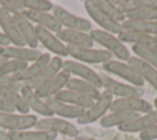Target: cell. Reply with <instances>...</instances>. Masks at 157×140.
<instances>
[{
	"label": "cell",
	"instance_id": "1",
	"mask_svg": "<svg viewBox=\"0 0 157 140\" xmlns=\"http://www.w3.org/2000/svg\"><path fill=\"white\" fill-rule=\"evenodd\" d=\"M91 38L93 39L94 43L101 44L104 50L109 52L112 55L117 56L118 60L120 61H128L130 59V52L128 47L118 38V36L108 33L102 29H92L90 32Z\"/></svg>",
	"mask_w": 157,
	"mask_h": 140
},
{
	"label": "cell",
	"instance_id": "2",
	"mask_svg": "<svg viewBox=\"0 0 157 140\" xmlns=\"http://www.w3.org/2000/svg\"><path fill=\"white\" fill-rule=\"evenodd\" d=\"M38 118L34 114H21L15 112H0V129L11 133L34 128Z\"/></svg>",
	"mask_w": 157,
	"mask_h": 140
},
{
	"label": "cell",
	"instance_id": "3",
	"mask_svg": "<svg viewBox=\"0 0 157 140\" xmlns=\"http://www.w3.org/2000/svg\"><path fill=\"white\" fill-rule=\"evenodd\" d=\"M52 14L56 18V21L60 23V26L65 29L81 31V32H87V33L92 31V23L87 18L76 16V15L69 12L63 6L54 5Z\"/></svg>",
	"mask_w": 157,
	"mask_h": 140
},
{
	"label": "cell",
	"instance_id": "4",
	"mask_svg": "<svg viewBox=\"0 0 157 140\" xmlns=\"http://www.w3.org/2000/svg\"><path fill=\"white\" fill-rule=\"evenodd\" d=\"M113 102V96L104 91L101 93L99 98L94 101V103L88 108V109H85V112L81 114V117H78L76 120L78 124H82V125H86V124H91L96 120H101L105 113L110 109V104Z\"/></svg>",
	"mask_w": 157,
	"mask_h": 140
},
{
	"label": "cell",
	"instance_id": "5",
	"mask_svg": "<svg viewBox=\"0 0 157 140\" xmlns=\"http://www.w3.org/2000/svg\"><path fill=\"white\" fill-rule=\"evenodd\" d=\"M34 128L37 130H44V131H49V133H54V134H61V135H66L69 138L75 139L78 135V129L70 123L66 119H61V118H53V117H47V118H42L38 119Z\"/></svg>",
	"mask_w": 157,
	"mask_h": 140
},
{
	"label": "cell",
	"instance_id": "6",
	"mask_svg": "<svg viewBox=\"0 0 157 140\" xmlns=\"http://www.w3.org/2000/svg\"><path fill=\"white\" fill-rule=\"evenodd\" d=\"M67 54L71 55L76 61L87 63V64H104L112 60V54L104 49L94 48H82L67 45Z\"/></svg>",
	"mask_w": 157,
	"mask_h": 140
},
{
	"label": "cell",
	"instance_id": "7",
	"mask_svg": "<svg viewBox=\"0 0 157 140\" xmlns=\"http://www.w3.org/2000/svg\"><path fill=\"white\" fill-rule=\"evenodd\" d=\"M83 6H85V10L88 14V16L101 27L102 31H105V32L115 34V36H118L123 31L121 23H118V22L113 21L102 10H99V7L96 5L94 0H86V1H83Z\"/></svg>",
	"mask_w": 157,
	"mask_h": 140
},
{
	"label": "cell",
	"instance_id": "8",
	"mask_svg": "<svg viewBox=\"0 0 157 140\" xmlns=\"http://www.w3.org/2000/svg\"><path fill=\"white\" fill-rule=\"evenodd\" d=\"M101 81L104 91L109 92L112 96H117L118 98H129V97L141 98L145 92L142 87H136L132 85L119 82L108 75H101Z\"/></svg>",
	"mask_w": 157,
	"mask_h": 140
},
{
	"label": "cell",
	"instance_id": "9",
	"mask_svg": "<svg viewBox=\"0 0 157 140\" xmlns=\"http://www.w3.org/2000/svg\"><path fill=\"white\" fill-rule=\"evenodd\" d=\"M103 69H104V71L113 74V75H117L120 79L128 81L130 85L136 86V87H142V85L145 82L141 79V76L128 63H124L120 60H113L112 59V60L103 64Z\"/></svg>",
	"mask_w": 157,
	"mask_h": 140
},
{
	"label": "cell",
	"instance_id": "10",
	"mask_svg": "<svg viewBox=\"0 0 157 140\" xmlns=\"http://www.w3.org/2000/svg\"><path fill=\"white\" fill-rule=\"evenodd\" d=\"M63 71L67 72L69 75H76L77 79H81L83 81L90 82L97 88L102 87L101 81V74H97L93 69L90 66L76 61V60H64L63 61Z\"/></svg>",
	"mask_w": 157,
	"mask_h": 140
},
{
	"label": "cell",
	"instance_id": "11",
	"mask_svg": "<svg viewBox=\"0 0 157 140\" xmlns=\"http://www.w3.org/2000/svg\"><path fill=\"white\" fill-rule=\"evenodd\" d=\"M110 112H131V113H150L153 111V104L142 97H129V98H117L110 104Z\"/></svg>",
	"mask_w": 157,
	"mask_h": 140
},
{
	"label": "cell",
	"instance_id": "12",
	"mask_svg": "<svg viewBox=\"0 0 157 140\" xmlns=\"http://www.w3.org/2000/svg\"><path fill=\"white\" fill-rule=\"evenodd\" d=\"M36 36L38 44L40 43L45 49H48L50 53L55 54V56H66L67 54V45L64 44L55 33L42 28L39 26H36Z\"/></svg>",
	"mask_w": 157,
	"mask_h": 140
},
{
	"label": "cell",
	"instance_id": "13",
	"mask_svg": "<svg viewBox=\"0 0 157 140\" xmlns=\"http://www.w3.org/2000/svg\"><path fill=\"white\" fill-rule=\"evenodd\" d=\"M69 80H70V75L65 71H60L58 75H55L53 79H50L48 82H45L43 86L38 87L34 91L39 98L45 101L48 98L55 97L61 90H64Z\"/></svg>",
	"mask_w": 157,
	"mask_h": 140
},
{
	"label": "cell",
	"instance_id": "14",
	"mask_svg": "<svg viewBox=\"0 0 157 140\" xmlns=\"http://www.w3.org/2000/svg\"><path fill=\"white\" fill-rule=\"evenodd\" d=\"M60 71H63V60L60 56H53L49 61V64L43 69V71L36 76L34 79L29 80L28 82L23 84L31 90H37L38 87L43 86L45 82H48L50 79H53L55 75H58Z\"/></svg>",
	"mask_w": 157,
	"mask_h": 140
},
{
	"label": "cell",
	"instance_id": "15",
	"mask_svg": "<svg viewBox=\"0 0 157 140\" xmlns=\"http://www.w3.org/2000/svg\"><path fill=\"white\" fill-rule=\"evenodd\" d=\"M118 38L124 44L125 43H130L132 45H139V47H142V48H146L148 50H152V52L157 53V39H156L155 36L123 29L118 34Z\"/></svg>",
	"mask_w": 157,
	"mask_h": 140
},
{
	"label": "cell",
	"instance_id": "16",
	"mask_svg": "<svg viewBox=\"0 0 157 140\" xmlns=\"http://www.w3.org/2000/svg\"><path fill=\"white\" fill-rule=\"evenodd\" d=\"M56 37L66 45L72 47H82V48H92L94 42L91 38L90 33L81 32V31H74V29H65L63 28L60 32L56 33Z\"/></svg>",
	"mask_w": 157,
	"mask_h": 140
},
{
	"label": "cell",
	"instance_id": "17",
	"mask_svg": "<svg viewBox=\"0 0 157 140\" xmlns=\"http://www.w3.org/2000/svg\"><path fill=\"white\" fill-rule=\"evenodd\" d=\"M50 59H52V56H50L48 53H43L37 60L32 61V63L28 64L22 71H20V72H17L16 75H13V79L17 80V81H18L20 84H22V85L26 84V82H28L29 80L34 79L36 76H38V75L43 71V69L49 64Z\"/></svg>",
	"mask_w": 157,
	"mask_h": 140
},
{
	"label": "cell",
	"instance_id": "18",
	"mask_svg": "<svg viewBox=\"0 0 157 140\" xmlns=\"http://www.w3.org/2000/svg\"><path fill=\"white\" fill-rule=\"evenodd\" d=\"M0 28L2 29V33L6 36V38L10 41V44L15 47H26V43L21 37L12 16L4 10H1L0 12Z\"/></svg>",
	"mask_w": 157,
	"mask_h": 140
},
{
	"label": "cell",
	"instance_id": "19",
	"mask_svg": "<svg viewBox=\"0 0 157 140\" xmlns=\"http://www.w3.org/2000/svg\"><path fill=\"white\" fill-rule=\"evenodd\" d=\"M48 107L50 108L53 115H58V118H61V119H77L78 117H81V114L85 112V109L80 108V107H76V106H71V104H67L65 102H61L59 99H56L55 97H52V98H48L45 99Z\"/></svg>",
	"mask_w": 157,
	"mask_h": 140
},
{
	"label": "cell",
	"instance_id": "20",
	"mask_svg": "<svg viewBox=\"0 0 157 140\" xmlns=\"http://www.w3.org/2000/svg\"><path fill=\"white\" fill-rule=\"evenodd\" d=\"M20 93L22 95V97H23L26 104L28 106V108L32 109L34 113H37L39 115H43L44 118L53 115V113H52L50 108L48 107L47 102L44 99L39 98L34 90H31L27 86L22 85V87L20 90Z\"/></svg>",
	"mask_w": 157,
	"mask_h": 140
},
{
	"label": "cell",
	"instance_id": "21",
	"mask_svg": "<svg viewBox=\"0 0 157 140\" xmlns=\"http://www.w3.org/2000/svg\"><path fill=\"white\" fill-rule=\"evenodd\" d=\"M23 16L28 18L32 23H36V26L45 28L55 34L63 29V27L60 26V23L56 21V18L53 16L52 12H37V11L26 10L23 12Z\"/></svg>",
	"mask_w": 157,
	"mask_h": 140
},
{
	"label": "cell",
	"instance_id": "22",
	"mask_svg": "<svg viewBox=\"0 0 157 140\" xmlns=\"http://www.w3.org/2000/svg\"><path fill=\"white\" fill-rule=\"evenodd\" d=\"M11 16H12L26 45L28 48L37 49L38 41H37V36H36V26L28 18H26L23 15H11Z\"/></svg>",
	"mask_w": 157,
	"mask_h": 140
},
{
	"label": "cell",
	"instance_id": "23",
	"mask_svg": "<svg viewBox=\"0 0 157 140\" xmlns=\"http://www.w3.org/2000/svg\"><path fill=\"white\" fill-rule=\"evenodd\" d=\"M43 53H40L38 49L28 48V47H15V45H9L2 48V55L6 59H13V60H20L23 63H32L37 60Z\"/></svg>",
	"mask_w": 157,
	"mask_h": 140
},
{
	"label": "cell",
	"instance_id": "24",
	"mask_svg": "<svg viewBox=\"0 0 157 140\" xmlns=\"http://www.w3.org/2000/svg\"><path fill=\"white\" fill-rule=\"evenodd\" d=\"M156 123H157V112L152 111L145 115H139L131 122L119 126V130L124 133H141Z\"/></svg>",
	"mask_w": 157,
	"mask_h": 140
},
{
	"label": "cell",
	"instance_id": "25",
	"mask_svg": "<svg viewBox=\"0 0 157 140\" xmlns=\"http://www.w3.org/2000/svg\"><path fill=\"white\" fill-rule=\"evenodd\" d=\"M128 64L141 76L144 81H147L156 91H157V70L148 65L147 63L142 61L136 56H130Z\"/></svg>",
	"mask_w": 157,
	"mask_h": 140
},
{
	"label": "cell",
	"instance_id": "26",
	"mask_svg": "<svg viewBox=\"0 0 157 140\" xmlns=\"http://www.w3.org/2000/svg\"><path fill=\"white\" fill-rule=\"evenodd\" d=\"M55 98L59 99V101H61V102H65V103H67V104L80 107V108H82V109H88V108L94 103V101L91 99L90 97L83 96V95H81V93H78V92L67 90V88L61 90V91L55 96Z\"/></svg>",
	"mask_w": 157,
	"mask_h": 140
},
{
	"label": "cell",
	"instance_id": "27",
	"mask_svg": "<svg viewBox=\"0 0 157 140\" xmlns=\"http://www.w3.org/2000/svg\"><path fill=\"white\" fill-rule=\"evenodd\" d=\"M65 88L75 91V92H78V93H81L83 96H87L93 101L98 99L99 96H101L99 88H97L93 85H91L90 82L83 81L81 79H77V77H70V80L67 81Z\"/></svg>",
	"mask_w": 157,
	"mask_h": 140
},
{
	"label": "cell",
	"instance_id": "28",
	"mask_svg": "<svg viewBox=\"0 0 157 140\" xmlns=\"http://www.w3.org/2000/svg\"><path fill=\"white\" fill-rule=\"evenodd\" d=\"M139 113H131V112H110L109 114H105L101 120L99 124L103 128H113V126H121L132 119L137 118Z\"/></svg>",
	"mask_w": 157,
	"mask_h": 140
},
{
	"label": "cell",
	"instance_id": "29",
	"mask_svg": "<svg viewBox=\"0 0 157 140\" xmlns=\"http://www.w3.org/2000/svg\"><path fill=\"white\" fill-rule=\"evenodd\" d=\"M9 140H55L56 134L44 131V130H21L7 133Z\"/></svg>",
	"mask_w": 157,
	"mask_h": 140
},
{
	"label": "cell",
	"instance_id": "30",
	"mask_svg": "<svg viewBox=\"0 0 157 140\" xmlns=\"http://www.w3.org/2000/svg\"><path fill=\"white\" fill-rule=\"evenodd\" d=\"M0 97L6 101L12 108L13 111L21 113V114H29V108L26 104L22 95L20 93V91H15V90H0Z\"/></svg>",
	"mask_w": 157,
	"mask_h": 140
},
{
	"label": "cell",
	"instance_id": "31",
	"mask_svg": "<svg viewBox=\"0 0 157 140\" xmlns=\"http://www.w3.org/2000/svg\"><path fill=\"white\" fill-rule=\"evenodd\" d=\"M123 29L145 33L150 36H157V21H139V20H125L121 23Z\"/></svg>",
	"mask_w": 157,
	"mask_h": 140
},
{
	"label": "cell",
	"instance_id": "32",
	"mask_svg": "<svg viewBox=\"0 0 157 140\" xmlns=\"http://www.w3.org/2000/svg\"><path fill=\"white\" fill-rule=\"evenodd\" d=\"M94 2L99 7V10H102L113 21H115L118 23H123L126 20L125 15L115 6V4L113 1H110V0H94Z\"/></svg>",
	"mask_w": 157,
	"mask_h": 140
},
{
	"label": "cell",
	"instance_id": "33",
	"mask_svg": "<svg viewBox=\"0 0 157 140\" xmlns=\"http://www.w3.org/2000/svg\"><path fill=\"white\" fill-rule=\"evenodd\" d=\"M125 18L139 21H157V6H146L132 10L125 15Z\"/></svg>",
	"mask_w": 157,
	"mask_h": 140
},
{
	"label": "cell",
	"instance_id": "34",
	"mask_svg": "<svg viewBox=\"0 0 157 140\" xmlns=\"http://www.w3.org/2000/svg\"><path fill=\"white\" fill-rule=\"evenodd\" d=\"M28 64L20 61V60H13V59H7L0 65V75L2 76H13L17 72L22 71Z\"/></svg>",
	"mask_w": 157,
	"mask_h": 140
},
{
	"label": "cell",
	"instance_id": "35",
	"mask_svg": "<svg viewBox=\"0 0 157 140\" xmlns=\"http://www.w3.org/2000/svg\"><path fill=\"white\" fill-rule=\"evenodd\" d=\"M131 49H132L136 58L141 59L142 61L147 63L148 65H151L152 68H155L157 70V53H155L152 50H148L146 48L139 47V45H132Z\"/></svg>",
	"mask_w": 157,
	"mask_h": 140
},
{
	"label": "cell",
	"instance_id": "36",
	"mask_svg": "<svg viewBox=\"0 0 157 140\" xmlns=\"http://www.w3.org/2000/svg\"><path fill=\"white\" fill-rule=\"evenodd\" d=\"M22 5L28 11L50 12L54 7L52 1L48 0H22Z\"/></svg>",
	"mask_w": 157,
	"mask_h": 140
},
{
	"label": "cell",
	"instance_id": "37",
	"mask_svg": "<svg viewBox=\"0 0 157 140\" xmlns=\"http://www.w3.org/2000/svg\"><path fill=\"white\" fill-rule=\"evenodd\" d=\"M0 7L10 15H23L26 11L22 0H0Z\"/></svg>",
	"mask_w": 157,
	"mask_h": 140
},
{
	"label": "cell",
	"instance_id": "38",
	"mask_svg": "<svg viewBox=\"0 0 157 140\" xmlns=\"http://www.w3.org/2000/svg\"><path fill=\"white\" fill-rule=\"evenodd\" d=\"M22 84L13 79V76H2L0 75V90H15L20 91Z\"/></svg>",
	"mask_w": 157,
	"mask_h": 140
},
{
	"label": "cell",
	"instance_id": "39",
	"mask_svg": "<svg viewBox=\"0 0 157 140\" xmlns=\"http://www.w3.org/2000/svg\"><path fill=\"white\" fill-rule=\"evenodd\" d=\"M139 138L141 140H156L157 139V123L147 128L146 130L141 131Z\"/></svg>",
	"mask_w": 157,
	"mask_h": 140
},
{
	"label": "cell",
	"instance_id": "40",
	"mask_svg": "<svg viewBox=\"0 0 157 140\" xmlns=\"http://www.w3.org/2000/svg\"><path fill=\"white\" fill-rule=\"evenodd\" d=\"M0 112H15L13 108L0 97Z\"/></svg>",
	"mask_w": 157,
	"mask_h": 140
},
{
	"label": "cell",
	"instance_id": "41",
	"mask_svg": "<svg viewBox=\"0 0 157 140\" xmlns=\"http://www.w3.org/2000/svg\"><path fill=\"white\" fill-rule=\"evenodd\" d=\"M9 45H10V41L6 38V36L2 32H0V48H5Z\"/></svg>",
	"mask_w": 157,
	"mask_h": 140
},
{
	"label": "cell",
	"instance_id": "42",
	"mask_svg": "<svg viewBox=\"0 0 157 140\" xmlns=\"http://www.w3.org/2000/svg\"><path fill=\"white\" fill-rule=\"evenodd\" d=\"M0 140H9V136H7V133L1 130L0 129Z\"/></svg>",
	"mask_w": 157,
	"mask_h": 140
},
{
	"label": "cell",
	"instance_id": "43",
	"mask_svg": "<svg viewBox=\"0 0 157 140\" xmlns=\"http://www.w3.org/2000/svg\"><path fill=\"white\" fill-rule=\"evenodd\" d=\"M5 60H7V59H6V58H5V56H4L2 54H1V55H0V65H1V64H2V63H4Z\"/></svg>",
	"mask_w": 157,
	"mask_h": 140
},
{
	"label": "cell",
	"instance_id": "44",
	"mask_svg": "<svg viewBox=\"0 0 157 140\" xmlns=\"http://www.w3.org/2000/svg\"><path fill=\"white\" fill-rule=\"evenodd\" d=\"M153 107H155V109L157 112V98H155V101H153Z\"/></svg>",
	"mask_w": 157,
	"mask_h": 140
},
{
	"label": "cell",
	"instance_id": "45",
	"mask_svg": "<svg viewBox=\"0 0 157 140\" xmlns=\"http://www.w3.org/2000/svg\"><path fill=\"white\" fill-rule=\"evenodd\" d=\"M2 54V48H0V55Z\"/></svg>",
	"mask_w": 157,
	"mask_h": 140
},
{
	"label": "cell",
	"instance_id": "46",
	"mask_svg": "<svg viewBox=\"0 0 157 140\" xmlns=\"http://www.w3.org/2000/svg\"><path fill=\"white\" fill-rule=\"evenodd\" d=\"M69 140H77V139H69Z\"/></svg>",
	"mask_w": 157,
	"mask_h": 140
},
{
	"label": "cell",
	"instance_id": "47",
	"mask_svg": "<svg viewBox=\"0 0 157 140\" xmlns=\"http://www.w3.org/2000/svg\"><path fill=\"white\" fill-rule=\"evenodd\" d=\"M90 140H96V139H90Z\"/></svg>",
	"mask_w": 157,
	"mask_h": 140
},
{
	"label": "cell",
	"instance_id": "48",
	"mask_svg": "<svg viewBox=\"0 0 157 140\" xmlns=\"http://www.w3.org/2000/svg\"><path fill=\"white\" fill-rule=\"evenodd\" d=\"M0 12H1V7H0Z\"/></svg>",
	"mask_w": 157,
	"mask_h": 140
},
{
	"label": "cell",
	"instance_id": "49",
	"mask_svg": "<svg viewBox=\"0 0 157 140\" xmlns=\"http://www.w3.org/2000/svg\"><path fill=\"white\" fill-rule=\"evenodd\" d=\"M156 39H157V36H156Z\"/></svg>",
	"mask_w": 157,
	"mask_h": 140
}]
</instances>
